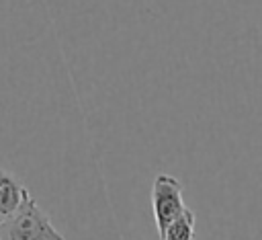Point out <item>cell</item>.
<instances>
[{
    "instance_id": "obj_1",
    "label": "cell",
    "mask_w": 262,
    "mask_h": 240,
    "mask_svg": "<svg viewBox=\"0 0 262 240\" xmlns=\"http://www.w3.org/2000/svg\"><path fill=\"white\" fill-rule=\"evenodd\" d=\"M0 240H66L49 215L29 195L6 222L0 224Z\"/></svg>"
},
{
    "instance_id": "obj_2",
    "label": "cell",
    "mask_w": 262,
    "mask_h": 240,
    "mask_svg": "<svg viewBox=\"0 0 262 240\" xmlns=\"http://www.w3.org/2000/svg\"><path fill=\"white\" fill-rule=\"evenodd\" d=\"M182 183L172 174H158L151 183V209L158 228V236L164 234L168 224L184 211Z\"/></svg>"
},
{
    "instance_id": "obj_3",
    "label": "cell",
    "mask_w": 262,
    "mask_h": 240,
    "mask_svg": "<svg viewBox=\"0 0 262 240\" xmlns=\"http://www.w3.org/2000/svg\"><path fill=\"white\" fill-rule=\"evenodd\" d=\"M29 195L31 193L27 191V187H23L16 176L0 168V224L6 222L12 213H16V209L25 203Z\"/></svg>"
},
{
    "instance_id": "obj_4",
    "label": "cell",
    "mask_w": 262,
    "mask_h": 240,
    "mask_svg": "<svg viewBox=\"0 0 262 240\" xmlns=\"http://www.w3.org/2000/svg\"><path fill=\"white\" fill-rule=\"evenodd\" d=\"M194 224H196L194 211L184 207V211L168 224V228L164 230L160 240H192L194 238Z\"/></svg>"
}]
</instances>
